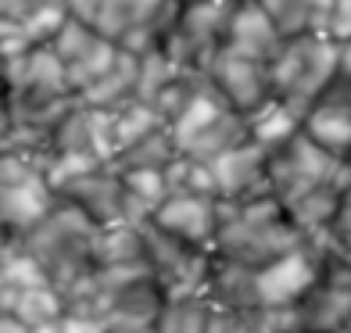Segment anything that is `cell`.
<instances>
[{"label":"cell","instance_id":"cell-5","mask_svg":"<svg viewBox=\"0 0 351 333\" xmlns=\"http://www.w3.org/2000/svg\"><path fill=\"white\" fill-rule=\"evenodd\" d=\"M219 204L222 197L212 194H169L151 212V222L190 247H208L219 233Z\"/></svg>","mask_w":351,"mask_h":333},{"label":"cell","instance_id":"cell-15","mask_svg":"<svg viewBox=\"0 0 351 333\" xmlns=\"http://www.w3.org/2000/svg\"><path fill=\"white\" fill-rule=\"evenodd\" d=\"M158 326H162V333H204L208 319H204V308H197L194 301H180V305L165 308Z\"/></svg>","mask_w":351,"mask_h":333},{"label":"cell","instance_id":"cell-11","mask_svg":"<svg viewBox=\"0 0 351 333\" xmlns=\"http://www.w3.org/2000/svg\"><path fill=\"white\" fill-rule=\"evenodd\" d=\"M251 125V140H258L265 151H276L301 130V115L294 108H287L280 97H269L262 108H254L247 115Z\"/></svg>","mask_w":351,"mask_h":333},{"label":"cell","instance_id":"cell-9","mask_svg":"<svg viewBox=\"0 0 351 333\" xmlns=\"http://www.w3.org/2000/svg\"><path fill=\"white\" fill-rule=\"evenodd\" d=\"M136 72H140V58L130 54V51H122L115 65H111L93 86H86L75 101L90 104V108H115V104L130 101L136 93Z\"/></svg>","mask_w":351,"mask_h":333},{"label":"cell","instance_id":"cell-6","mask_svg":"<svg viewBox=\"0 0 351 333\" xmlns=\"http://www.w3.org/2000/svg\"><path fill=\"white\" fill-rule=\"evenodd\" d=\"M208 165L215 172L219 197H226V201L273 194V190H269V151L258 144V140H244V144L230 147L226 154H219Z\"/></svg>","mask_w":351,"mask_h":333},{"label":"cell","instance_id":"cell-14","mask_svg":"<svg viewBox=\"0 0 351 333\" xmlns=\"http://www.w3.org/2000/svg\"><path fill=\"white\" fill-rule=\"evenodd\" d=\"M14 315L25 326H47L61 319V301L51 291V283H40V287H22L19 301H14Z\"/></svg>","mask_w":351,"mask_h":333},{"label":"cell","instance_id":"cell-16","mask_svg":"<svg viewBox=\"0 0 351 333\" xmlns=\"http://www.w3.org/2000/svg\"><path fill=\"white\" fill-rule=\"evenodd\" d=\"M323 33L330 40H351V0H333L330 14H326V29Z\"/></svg>","mask_w":351,"mask_h":333},{"label":"cell","instance_id":"cell-17","mask_svg":"<svg viewBox=\"0 0 351 333\" xmlns=\"http://www.w3.org/2000/svg\"><path fill=\"white\" fill-rule=\"evenodd\" d=\"M58 330H61V333H108L104 323L90 319V315H61Z\"/></svg>","mask_w":351,"mask_h":333},{"label":"cell","instance_id":"cell-23","mask_svg":"<svg viewBox=\"0 0 351 333\" xmlns=\"http://www.w3.org/2000/svg\"><path fill=\"white\" fill-rule=\"evenodd\" d=\"M180 4H208V0H180Z\"/></svg>","mask_w":351,"mask_h":333},{"label":"cell","instance_id":"cell-7","mask_svg":"<svg viewBox=\"0 0 351 333\" xmlns=\"http://www.w3.org/2000/svg\"><path fill=\"white\" fill-rule=\"evenodd\" d=\"M283 40L287 36L280 33V25L269 18V11L258 4V0H237L233 4L230 25H226V40H222L226 51L269 65V61L280 54Z\"/></svg>","mask_w":351,"mask_h":333},{"label":"cell","instance_id":"cell-18","mask_svg":"<svg viewBox=\"0 0 351 333\" xmlns=\"http://www.w3.org/2000/svg\"><path fill=\"white\" fill-rule=\"evenodd\" d=\"M65 11L72 18H83V22L93 25V18H97V11H101V0H65Z\"/></svg>","mask_w":351,"mask_h":333},{"label":"cell","instance_id":"cell-21","mask_svg":"<svg viewBox=\"0 0 351 333\" xmlns=\"http://www.w3.org/2000/svg\"><path fill=\"white\" fill-rule=\"evenodd\" d=\"M33 333H61L58 323H47V326H33Z\"/></svg>","mask_w":351,"mask_h":333},{"label":"cell","instance_id":"cell-24","mask_svg":"<svg viewBox=\"0 0 351 333\" xmlns=\"http://www.w3.org/2000/svg\"><path fill=\"white\" fill-rule=\"evenodd\" d=\"M344 162H348V169H351V151H348V158H344Z\"/></svg>","mask_w":351,"mask_h":333},{"label":"cell","instance_id":"cell-12","mask_svg":"<svg viewBox=\"0 0 351 333\" xmlns=\"http://www.w3.org/2000/svg\"><path fill=\"white\" fill-rule=\"evenodd\" d=\"M119 54H122V47H119L115 40H108V36H101V33L93 36V43L86 47V51L79 54V58H72L69 65H65V72H69V86H72L75 97H79V93H83L86 86L97 83V79L119 61Z\"/></svg>","mask_w":351,"mask_h":333},{"label":"cell","instance_id":"cell-2","mask_svg":"<svg viewBox=\"0 0 351 333\" xmlns=\"http://www.w3.org/2000/svg\"><path fill=\"white\" fill-rule=\"evenodd\" d=\"M47 158L33 151H0V226L11 233H29L51 215L58 190L47 180Z\"/></svg>","mask_w":351,"mask_h":333},{"label":"cell","instance_id":"cell-13","mask_svg":"<svg viewBox=\"0 0 351 333\" xmlns=\"http://www.w3.org/2000/svg\"><path fill=\"white\" fill-rule=\"evenodd\" d=\"M125 190H130V197L140 204L143 212H154L158 204H162L172 190H169V176H165V169H158V165H143V169H115Z\"/></svg>","mask_w":351,"mask_h":333},{"label":"cell","instance_id":"cell-22","mask_svg":"<svg viewBox=\"0 0 351 333\" xmlns=\"http://www.w3.org/2000/svg\"><path fill=\"white\" fill-rule=\"evenodd\" d=\"M344 201H348V204H351V183H348V186H344Z\"/></svg>","mask_w":351,"mask_h":333},{"label":"cell","instance_id":"cell-10","mask_svg":"<svg viewBox=\"0 0 351 333\" xmlns=\"http://www.w3.org/2000/svg\"><path fill=\"white\" fill-rule=\"evenodd\" d=\"M258 4L280 25V33L291 40L305 33H323L333 0H258Z\"/></svg>","mask_w":351,"mask_h":333},{"label":"cell","instance_id":"cell-1","mask_svg":"<svg viewBox=\"0 0 351 333\" xmlns=\"http://www.w3.org/2000/svg\"><path fill=\"white\" fill-rule=\"evenodd\" d=\"M269 83H273V97L305 115L337 83V40H330L326 33L283 40L280 54L269 61Z\"/></svg>","mask_w":351,"mask_h":333},{"label":"cell","instance_id":"cell-20","mask_svg":"<svg viewBox=\"0 0 351 333\" xmlns=\"http://www.w3.org/2000/svg\"><path fill=\"white\" fill-rule=\"evenodd\" d=\"M0 333H29V326L19 315H4V319H0Z\"/></svg>","mask_w":351,"mask_h":333},{"label":"cell","instance_id":"cell-8","mask_svg":"<svg viewBox=\"0 0 351 333\" xmlns=\"http://www.w3.org/2000/svg\"><path fill=\"white\" fill-rule=\"evenodd\" d=\"M301 133L315 140L323 151L348 158L351 151V83H333L305 115H301Z\"/></svg>","mask_w":351,"mask_h":333},{"label":"cell","instance_id":"cell-19","mask_svg":"<svg viewBox=\"0 0 351 333\" xmlns=\"http://www.w3.org/2000/svg\"><path fill=\"white\" fill-rule=\"evenodd\" d=\"M337 79L341 83H351V40L337 43Z\"/></svg>","mask_w":351,"mask_h":333},{"label":"cell","instance_id":"cell-3","mask_svg":"<svg viewBox=\"0 0 351 333\" xmlns=\"http://www.w3.org/2000/svg\"><path fill=\"white\" fill-rule=\"evenodd\" d=\"M319 283V258L308 251V241L254 269V301L262 308H283L308 297Z\"/></svg>","mask_w":351,"mask_h":333},{"label":"cell","instance_id":"cell-25","mask_svg":"<svg viewBox=\"0 0 351 333\" xmlns=\"http://www.w3.org/2000/svg\"><path fill=\"white\" fill-rule=\"evenodd\" d=\"M158 333H162V330H158Z\"/></svg>","mask_w":351,"mask_h":333},{"label":"cell","instance_id":"cell-4","mask_svg":"<svg viewBox=\"0 0 351 333\" xmlns=\"http://www.w3.org/2000/svg\"><path fill=\"white\" fill-rule=\"evenodd\" d=\"M204 79H208V83L222 93V101H226L233 111H241V115H251L254 108H262L269 97H273L269 65L241 58V54L226 51V47L215 51V58L208 61V69H204Z\"/></svg>","mask_w":351,"mask_h":333}]
</instances>
